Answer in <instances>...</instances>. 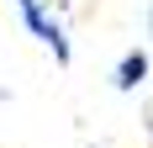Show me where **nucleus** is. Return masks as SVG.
<instances>
[{
	"label": "nucleus",
	"mask_w": 153,
	"mask_h": 148,
	"mask_svg": "<svg viewBox=\"0 0 153 148\" xmlns=\"http://www.w3.org/2000/svg\"><path fill=\"white\" fill-rule=\"evenodd\" d=\"M111 79H116V90H137L143 79H148V53H137V48H132V53H122Z\"/></svg>",
	"instance_id": "obj_2"
},
{
	"label": "nucleus",
	"mask_w": 153,
	"mask_h": 148,
	"mask_svg": "<svg viewBox=\"0 0 153 148\" xmlns=\"http://www.w3.org/2000/svg\"><path fill=\"white\" fill-rule=\"evenodd\" d=\"M148 32H153V5H148Z\"/></svg>",
	"instance_id": "obj_3"
},
{
	"label": "nucleus",
	"mask_w": 153,
	"mask_h": 148,
	"mask_svg": "<svg viewBox=\"0 0 153 148\" xmlns=\"http://www.w3.org/2000/svg\"><path fill=\"white\" fill-rule=\"evenodd\" d=\"M11 5H16V16H21V27H27V32H32V37H37V43H42L58 64H69V58H74L69 27H63V16L53 11L48 0H11Z\"/></svg>",
	"instance_id": "obj_1"
}]
</instances>
